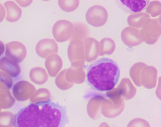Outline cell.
Here are the masks:
<instances>
[{
  "label": "cell",
  "mask_w": 161,
  "mask_h": 127,
  "mask_svg": "<svg viewBox=\"0 0 161 127\" xmlns=\"http://www.w3.org/2000/svg\"><path fill=\"white\" fill-rule=\"evenodd\" d=\"M69 122L66 108L50 99L31 103L14 114V127H64Z\"/></svg>",
  "instance_id": "6da1fadb"
},
{
  "label": "cell",
  "mask_w": 161,
  "mask_h": 127,
  "mask_svg": "<svg viewBox=\"0 0 161 127\" xmlns=\"http://www.w3.org/2000/svg\"><path fill=\"white\" fill-rule=\"evenodd\" d=\"M120 69L117 63L108 58H102L93 61L88 66L86 78L93 89L100 92L112 89L117 84Z\"/></svg>",
  "instance_id": "7a4b0ae2"
},
{
  "label": "cell",
  "mask_w": 161,
  "mask_h": 127,
  "mask_svg": "<svg viewBox=\"0 0 161 127\" xmlns=\"http://www.w3.org/2000/svg\"><path fill=\"white\" fill-rule=\"evenodd\" d=\"M73 30V24L70 21L61 20L54 24L52 33L54 38L58 42L65 41L71 38Z\"/></svg>",
  "instance_id": "3957f363"
},
{
  "label": "cell",
  "mask_w": 161,
  "mask_h": 127,
  "mask_svg": "<svg viewBox=\"0 0 161 127\" xmlns=\"http://www.w3.org/2000/svg\"><path fill=\"white\" fill-rule=\"evenodd\" d=\"M117 5L125 12L130 14L139 13L144 10L148 6L150 0L115 1Z\"/></svg>",
  "instance_id": "277c9868"
},
{
  "label": "cell",
  "mask_w": 161,
  "mask_h": 127,
  "mask_svg": "<svg viewBox=\"0 0 161 127\" xmlns=\"http://www.w3.org/2000/svg\"><path fill=\"white\" fill-rule=\"evenodd\" d=\"M25 46L20 42L12 41L6 44L5 55L18 62L22 61L26 55Z\"/></svg>",
  "instance_id": "5b68a950"
},
{
  "label": "cell",
  "mask_w": 161,
  "mask_h": 127,
  "mask_svg": "<svg viewBox=\"0 0 161 127\" xmlns=\"http://www.w3.org/2000/svg\"><path fill=\"white\" fill-rule=\"evenodd\" d=\"M37 54L40 57L45 58L49 55L57 53L58 47L53 39L45 38L39 41L36 48Z\"/></svg>",
  "instance_id": "8992f818"
},
{
  "label": "cell",
  "mask_w": 161,
  "mask_h": 127,
  "mask_svg": "<svg viewBox=\"0 0 161 127\" xmlns=\"http://www.w3.org/2000/svg\"><path fill=\"white\" fill-rule=\"evenodd\" d=\"M68 57L71 62L83 61L85 58L83 42L77 40H71L67 50Z\"/></svg>",
  "instance_id": "52a82bcc"
},
{
  "label": "cell",
  "mask_w": 161,
  "mask_h": 127,
  "mask_svg": "<svg viewBox=\"0 0 161 127\" xmlns=\"http://www.w3.org/2000/svg\"><path fill=\"white\" fill-rule=\"evenodd\" d=\"M73 24V30L70 38L71 40H79L83 42L87 36V28L84 23L80 22L75 23Z\"/></svg>",
  "instance_id": "ba28073f"
},
{
  "label": "cell",
  "mask_w": 161,
  "mask_h": 127,
  "mask_svg": "<svg viewBox=\"0 0 161 127\" xmlns=\"http://www.w3.org/2000/svg\"><path fill=\"white\" fill-rule=\"evenodd\" d=\"M5 6L7 11L6 19L8 20L11 17L8 21L14 22L17 20L21 15V11L20 8L15 3L14 4V7H13L10 8L6 5Z\"/></svg>",
  "instance_id": "9c48e42d"
},
{
  "label": "cell",
  "mask_w": 161,
  "mask_h": 127,
  "mask_svg": "<svg viewBox=\"0 0 161 127\" xmlns=\"http://www.w3.org/2000/svg\"><path fill=\"white\" fill-rule=\"evenodd\" d=\"M79 0H63L58 1V3L61 8L67 12L73 11L78 7Z\"/></svg>",
  "instance_id": "30bf717a"
},
{
  "label": "cell",
  "mask_w": 161,
  "mask_h": 127,
  "mask_svg": "<svg viewBox=\"0 0 161 127\" xmlns=\"http://www.w3.org/2000/svg\"><path fill=\"white\" fill-rule=\"evenodd\" d=\"M62 61L61 57L57 54H53L48 56L45 61V65L48 68L60 67Z\"/></svg>",
  "instance_id": "8fae6325"
},
{
  "label": "cell",
  "mask_w": 161,
  "mask_h": 127,
  "mask_svg": "<svg viewBox=\"0 0 161 127\" xmlns=\"http://www.w3.org/2000/svg\"><path fill=\"white\" fill-rule=\"evenodd\" d=\"M5 51V46L3 42L0 41V56L2 55Z\"/></svg>",
  "instance_id": "7c38bea8"
}]
</instances>
